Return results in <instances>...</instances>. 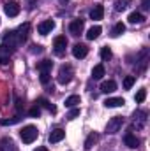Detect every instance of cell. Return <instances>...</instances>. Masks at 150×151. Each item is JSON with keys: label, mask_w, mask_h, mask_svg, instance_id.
Returning a JSON list of instances; mask_svg holds the SVG:
<instances>
[{"label": "cell", "mask_w": 150, "mask_h": 151, "mask_svg": "<svg viewBox=\"0 0 150 151\" xmlns=\"http://www.w3.org/2000/svg\"><path fill=\"white\" fill-rule=\"evenodd\" d=\"M83 28H85L83 19H73L71 25H69V32H71L73 35H79V34L83 32Z\"/></svg>", "instance_id": "9c48e42d"}, {"label": "cell", "mask_w": 150, "mask_h": 151, "mask_svg": "<svg viewBox=\"0 0 150 151\" xmlns=\"http://www.w3.org/2000/svg\"><path fill=\"white\" fill-rule=\"evenodd\" d=\"M79 104V97L78 95H71L66 99V107H76Z\"/></svg>", "instance_id": "cb8c5ba5"}, {"label": "cell", "mask_w": 150, "mask_h": 151, "mask_svg": "<svg viewBox=\"0 0 150 151\" xmlns=\"http://www.w3.org/2000/svg\"><path fill=\"white\" fill-rule=\"evenodd\" d=\"M4 11H5V14H7L9 18H16V16L20 14V4H18V2H7V4L4 5Z\"/></svg>", "instance_id": "52a82bcc"}, {"label": "cell", "mask_w": 150, "mask_h": 151, "mask_svg": "<svg viewBox=\"0 0 150 151\" xmlns=\"http://www.w3.org/2000/svg\"><path fill=\"white\" fill-rule=\"evenodd\" d=\"M143 21H145V18H143L141 12H131L129 14V23L136 25V23H143Z\"/></svg>", "instance_id": "44dd1931"}, {"label": "cell", "mask_w": 150, "mask_h": 151, "mask_svg": "<svg viewBox=\"0 0 150 151\" xmlns=\"http://www.w3.org/2000/svg\"><path fill=\"white\" fill-rule=\"evenodd\" d=\"M53 47H55V53H57L58 56H62V55L66 53V47H67V39L64 37V35L55 37V40H53Z\"/></svg>", "instance_id": "5b68a950"}, {"label": "cell", "mask_w": 150, "mask_h": 151, "mask_svg": "<svg viewBox=\"0 0 150 151\" xmlns=\"http://www.w3.org/2000/svg\"><path fill=\"white\" fill-rule=\"evenodd\" d=\"M124 142H125V146H127V148H138V144H140L138 137H136L134 134H131V132L124 135Z\"/></svg>", "instance_id": "5bb4252c"}, {"label": "cell", "mask_w": 150, "mask_h": 151, "mask_svg": "<svg viewBox=\"0 0 150 151\" xmlns=\"http://www.w3.org/2000/svg\"><path fill=\"white\" fill-rule=\"evenodd\" d=\"M141 9H143V11H149L150 9V0H143V2H141Z\"/></svg>", "instance_id": "e575fe53"}, {"label": "cell", "mask_w": 150, "mask_h": 151, "mask_svg": "<svg viewBox=\"0 0 150 151\" xmlns=\"http://www.w3.org/2000/svg\"><path fill=\"white\" fill-rule=\"evenodd\" d=\"M115 90H117V83L111 81V79H110V81H104V83L101 84V91H103V93H111Z\"/></svg>", "instance_id": "e0dca14e"}, {"label": "cell", "mask_w": 150, "mask_h": 151, "mask_svg": "<svg viewBox=\"0 0 150 151\" xmlns=\"http://www.w3.org/2000/svg\"><path fill=\"white\" fill-rule=\"evenodd\" d=\"M101 32H103V28H101L99 25H95V27H92V28L87 32V39H88V40H94V39H97L101 35Z\"/></svg>", "instance_id": "d6986e66"}, {"label": "cell", "mask_w": 150, "mask_h": 151, "mask_svg": "<svg viewBox=\"0 0 150 151\" xmlns=\"http://www.w3.org/2000/svg\"><path fill=\"white\" fill-rule=\"evenodd\" d=\"M79 116V109H73L71 113L67 114V119H74V118H78Z\"/></svg>", "instance_id": "1f68e13d"}, {"label": "cell", "mask_w": 150, "mask_h": 151, "mask_svg": "<svg viewBox=\"0 0 150 151\" xmlns=\"http://www.w3.org/2000/svg\"><path fill=\"white\" fill-rule=\"evenodd\" d=\"M103 76H104V65L99 63V65L94 67V70H92V77H94V79H101Z\"/></svg>", "instance_id": "603a6c76"}, {"label": "cell", "mask_w": 150, "mask_h": 151, "mask_svg": "<svg viewBox=\"0 0 150 151\" xmlns=\"http://www.w3.org/2000/svg\"><path fill=\"white\" fill-rule=\"evenodd\" d=\"M122 125H124V118L122 116H113L111 119L108 121V125H106V134H117V132H120V128H122Z\"/></svg>", "instance_id": "277c9868"}, {"label": "cell", "mask_w": 150, "mask_h": 151, "mask_svg": "<svg viewBox=\"0 0 150 151\" xmlns=\"http://www.w3.org/2000/svg\"><path fill=\"white\" fill-rule=\"evenodd\" d=\"M20 121H21V116H14V118H11V119H2L0 125H2V127H7V125H14V123H20Z\"/></svg>", "instance_id": "484cf974"}, {"label": "cell", "mask_w": 150, "mask_h": 151, "mask_svg": "<svg viewBox=\"0 0 150 151\" xmlns=\"http://www.w3.org/2000/svg\"><path fill=\"white\" fill-rule=\"evenodd\" d=\"M39 79H41L42 84H48V83H50V72H41Z\"/></svg>", "instance_id": "4dcf8cb0"}, {"label": "cell", "mask_w": 150, "mask_h": 151, "mask_svg": "<svg viewBox=\"0 0 150 151\" xmlns=\"http://www.w3.org/2000/svg\"><path fill=\"white\" fill-rule=\"evenodd\" d=\"M64 137H66V130H62V128H55V130L50 134L48 141H50L51 144H55V142H60Z\"/></svg>", "instance_id": "8fae6325"}, {"label": "cell", "mask_w": 150, "mask_h": 151, "mask_svg": "<svg viewBox=\"0 0 150 151\" xmlns=\"http://www.w3.org/2000/svg\"><path fill=\"white\" fill-rule=\"evenodd\" d=\"M12 53H14L12 47L2 44V46H0V63H7V62H9V56H11Z\"/></svg>", "instance_id": "7c38bea8"}, {"label": "cell", "mask_w": 150, "mask_h": 151, "mask_svg": "<svg viewBox=\"0 0 150 151\" xmlns=\"http://www.w3.org/2000/svg\"><path fill=\"white\" fill-rule=\"evenodd\" d=\"M28 32H30V25H28V23H25V25H21L18 30L7 32V34L4 35V44H5V46H9V47H12V49H16L20 44H23V42L27 40Z\"/></svg>", "instance_id": "6da1fadb"}, {"label": "cell", "mask_w": 150, "mask_h": 151, "mask_svg": "<svg viewBox=\"0 0 150 151\" xmlns=\"http://www.w3.org/2000/svg\"><path fill=\"white\" fill-rule=\"evenodd\" d=\"M51 67H53V62H51V60H42V62H39L37 63V70L39 72H50Z\"/></svg>", "instance_id": "ffe728a7"}, {"label": "cell", "mask_w": 150, "mask_h": 151, "mask_svg": "<svg viewBox=\"0 0 150 151\" xmlns=\"http://www.w3.org/2000/svg\"><path fill=\"white\" fill-rule=\"evenodd\" d=\"M134 81H136V77H134V76H125V79H124V88H125V90L133 88Z\"/></svg>", "instance_id": "4316f807"}, {"label": "cell", "mask_w": 150, "mask_h": 151, "mask_svg": "<svg viewBox=\"0 0 150 151\" xmlns=\"http://www.w3.org/2000/svg\"><path fill=\"white\" fill-rule=\"evenodd\" d=\"M129 4H131V0H117L115 2V11L122 12V11H125L129 7Z\"/></svg>", "instance_id": "7402d4cb"}, {"label": "cell", "mask_w": 150, "mask_h": 151, "mask_svg": "<svg viewBox=\"0 0 150 151\" xmlns=\"http://www.w3.org/2000/svg\"><path fill=\"white\" fill-rule=\"evenodd\" d=\"M124 104H125V100L122 97H111V99H106L104 100V106L106 107H120Z\"/></svg>", "instance_id": "9a60e30c"}, {"label": "cell", "mask_w": 150, "mask_h": 151, "mask_svg": "<svg viewBox=\"0 0 150 151\" xmlns=\"http://www.w3.org/2000/svg\"><path fill=\"white\" fill-rule=\"evenodd\" d=\"M37 135H39V132L34 125H27V127H23V130L20 132V137H21V141H23L25 144H32V142L37 139Z\"/></svg>", "instance_id": "7a4b0ae2"}, {"label": "cell", "mask_w": 150, "mask_h": 151, "mask_svg": "<svg viewBox=\"0 0 150 151\" xmlns=\"http://www.w3.org/2000/svg\"><path fill=\"white\" fill-rule=\"evenodd\" d=\"M133 125L136 127V130H141L145 125H147V113L145 111H136L134 113V121Z\"/></svg>", "instance_id": "8992f818"}, {"label": "cell", "mask_w": 150, "mask_h": 151, "mask_svg": "<svg viewBox=\"0 0 150 151\" xmlns=\"http://www.w3.org/2000/svg\"><path fill=\"white\" fill-rule=\"evenodd\" d=\"M32 53H42V46L34 44V46H32Z\"/></svg>", "instance_id": "836d02e7"}, {"label": "cell", "mask_w": 150, "mask_h": 151, "mask_svg": "<svg viewBox=\"0 0 150 151\" xmlns=\"http://www.w3.org/2000/svg\"><path fill=\"white\" fill-rule=\"evenodd\" d=\"M73 76H74V70H73L71 65H62L60 70H58V77L57 79H58L60 84H67V83H71Z\"/></svg>", "instance_id": "3957f363"}, {"label": "cell", "mask_w": 150, "mask_h": 151, "mask_svg": "<svg viewBox=\"0 0 150 151\" xmlns=\"http://www.w3.org/2000/svg\"><path fill=\"white\" fill-rule=\"evenodd\" d=\"M0 151H18V148L12 139L4 137V139H0Z\"/></svg>", "instance_id": "30bf717a"}, {"label": "cell", "mask_w": 150, "mask_h": 151, "mask_svg": "<svg viewBox=\"0 0 150 151\" xmlns=\"http://www.w3.org/2000/svg\"><path fill=\"white\" fill-rule=\"evenodd\" d=\"M125 32V25L124 23H117L115 27H113V30H111V35L113 37H118L120 34H124Z\"/></svg>", "instance_id": "d4e9b609"}, {"label": "cell", "mask_w": 150, "mask_h": 151, "mask_svg": "<svg viewBox=\"0 0 150 151\" xmlns=\"http://www.w3.org/2000/svg\"><path fill=\"white\" fill-rule=\"evenodd\" d=\"M34 151H48V148H37V150H34Z\"/></svg>", "instance_id": "8d00e7d4"}, {"label": "cell", "mask_w": 150, "mask_h": 151, "mask_svg": "<svg viewBox=\"0 0 150 151\" xmlns=\"http://www.w3.org/2000/svg\"><path fill=\"white\" fill-rule=\"evenodd\" d=\"M101 58H103L104 62H108V60L111 58V49H110V47H103V49H101Z\"/></svg>", "instance_id": "f1b7e54d"}, {"label": "cell", "mask_w": 150, "mask_h": 151, "mask_svg": "<svg viewBox=\"0 0 150 151\" xmlns=\"http://www.w3.org/2000/svg\"><path fill=\"white\" fill-rule=\"evenodd\" d=\"M39 114H41V109H39V107H32V109H30V116H32V118H39Z\"/></svg>", "instance_id": "d6a6232c"}, {"label": "cell", "mask_w": 150, "mask_h": 151, "mask_svg": "<svg viewBox=\"0 0 150 151\" xmlns=\"http://www.w3.org/2000/svg\"><path fill=\"white\" fill-rule=\"evenodd\" d=\"M97 141H99V135H97L95 132H92V134L87 137V141H85V150H92Z\"/></svg>", "instance_id": "ac0fdd59"}, {"label": "cell", "mask_w": 150, "mask_h": 151, "mask_svg": "<svg viewBox=\"0 0 150 151\" xmlns=\"http://www.w3.org/2000/svg\"><path fill=\"white\" fill-rule=\"evenodd\" d=\"M103 16H104V7L101 4L94 5V9L90 11V18L92 19H103Z\"/></svg>", "instance_id": "2e32d148"}, {"label": "cell", "mask_w": 150, "mask_h": 151, "mask_svg": "<svg viewBox=\"0 0 150 151\" xmlns=\"http://www.w3.org/2000/svg\"><path fill=\"white\" fill-rule=\"evenodd\" d=\"M37 104H41V106H42V107H46V109H50L51 113H57V109H55V107H53V106H51V104L46 100V99H39Z\"/></svg>", "instance_id": "83f0119b"}, {"label": "cell", "mask_w": 150, "mask_h": 151, "mask_svg": "<svg viewBox=\"0 0 150 151\" xmlns=\"http://www.w3.org/2000/svg\"><path fill=\"white\" fill-rule=\"evenodd\" d=\"M53 28H55V21H53V19H46V21L39 23L37 32L41 34V35H48V34H50Z\"/></svg>", "instance_id": "ba28073f"}, {"label": "cell", "mask_w": 150, "mask_h": 151, "mask_svg": "<svg viewBox=\"0 0 150 151\" xmlns=\"http://www.w3.org/2000/svg\"><path fill=\"white\" fill-rule=\"evenodd\" d=\"M145 99H147V90L143 88V90H140V91L136 93V102H138V104H141Z\"/></svg>", "instance_id": "f546056e"}, {"label": "cell", "mask_w": 150, "mask_h": 151, "mask_svg": "<svg viewBox=\"0 0 150 151\" xmlns=\"http://www.w3.org/2000/svg\"><path fill=\"white\" fill-rule=\"evenodd\" d=\"M73 55H74V58H85L87 55H88V47L85 46V44H74V47H73Z\"/></svg>", "instance_id": "4fadbf2b"}, {"label": "cell", "mask_w": 150, "mask_h": 151, "mask_svg": "<svg viewBox=\"0 0 150 151\" xmlns=\"http://www.w3.org/2000/svg\"><path fill=\"white\" fill-rule=\"evenodd\" d=\"M36 5H37V0H28V7L30 9H34Z\"/></svg>", "instance_id": "d590c367"}]
</instances>
